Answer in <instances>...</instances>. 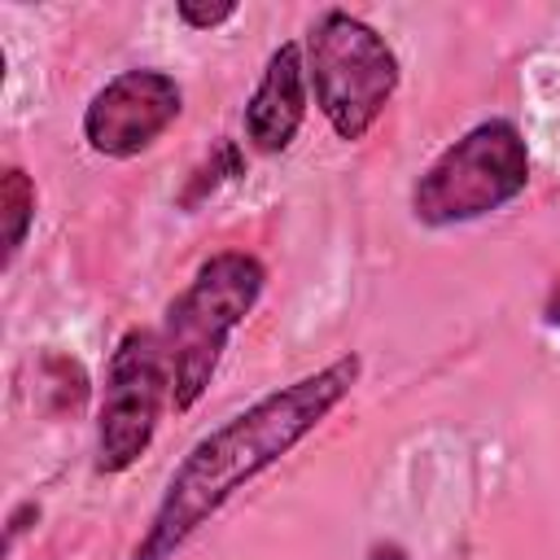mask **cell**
<instances>
[{"instance_id": "obj_7", "label": "cell", "mask_w": 560, "mask_h": 560, "mask_svg": "<svg viewBox=\"0 0 560 560\" xmlns=\"http://www.w3.org/2000/svg\"><path fill=\"white\" fill-rule=\"evenodd\" d=\"M311 105V83H306V57L298 39H284L267 66L262 79L254 83L249 101H245V140L258 153H284L306 118Z\"/></svg>"}, {"instance_id": "obj_5", "label": "cell", "mask_w": 560, "mask_h": 560, "mask_svg": "<svg viewBox=\"0 0 560 560\" xmlns=\"http://www.w3.org/2000/svg\"><path fill=\"white\" fill-rule=\"evenodd\" d=\"M171 407V368L158 328H127L105 368V394L96 407V459L101 477L127 472L158 438Z\"/></svg>"}, {"instance_id": "obj_3", "label": "cell", "mask_w": 560, "mask_h": 560, "mask_svg": "<svg viewBox=\"0 0 560 560\" xmlns=\"http://www.w3.org/2000/svg\"><path fill=\"white\" fill-rule=\"evenodd\" d=\"M529 188V144L512 118H486L451 140L411 184L407 206L420 228L490 219Z\"/></svg>"}, {"instance_id": "obj_6", "label": "cell", "mask_w": 560, "mask_h": 560, "mask_svg": "<svg viewBox=\"0 0 560 560\" xmlns=\"http://www.w3.org/2000/svg\"><path fill=\"white\" fill-rule=\"evenodd\" d=\"M184 114V88L158 66H136L105 79L83 105V140L96 158L127 162L153 149Z\"/></svg>"}, {"instance_id": "obj_4", "label": "cell", "mask_w": 560, "mask_h": 560, "mask_svg": "<svg viewBox=\"0 0 560 560\" xmlns=\"http://www.w3.org/2000/svg\"><path fill=\"white\" fill-rule=\"evenodd\" d=\"M302 57L315 109L337 140L359 144L398 92V52L372 22L346 9H324L302 39Z\"/></svg>"}, {"instance_id": "obj_1", "label": "cell", "mask_w": 560, "mask_h": 560, "mask_svg": "<svg viewBox=\"0 0 560 560\" xmlns=\"http://www.w3.org/2000/svg\"><path fill=\"white\" fill-rule=\"evenodd\" d=\"M359 376L363 359L354 350L337 354L332 363L262 394L245 411L201 433L171 468L166 490L131 547V560H175L249 481H258L289 451H298L350 398Z\"/></svg>"}, {"instance_id": "obj_9", "label": "cell", "mask_w": 560, "mask_h": 560, "mask_svg": "<svg viewBox=\"0 0 560 560\" xmlns=\"http://www.w3.org/2000/svg\"><path fill=\"white\" fill-rule=\"evenodd\" d=\"M236 13H241L236 0H223V4H192V0H179V4H175V18H179L188 31H214V26L232 22Z\"/></svg>"}, {"instance_id": "obj_11", "label": "cell", "mask_w": 560, "mask_h": 560, "mask_svg": "<svg viewBox=\"0 0 560 560\" xmlns=\"http://www.w3.org/2000/svg\"><path fill=\"white\" fill-rule=\"evenodd\" d=\"M551 298H556V302H551V319L560 324V284H556V293H551Z\"/></svg>"}, {"instance_id": "obj_2", "label": "cell", "mask_w": 560, "mask_h": 560, "mask_svg": "<svg viewBox=\"0 0 560 560\" xmlns=\"http://www.w3.org/2000/svg\"><path fill=\"white\" fill-rule=\"evenodd\" d=\"M267 289V267L249 249H214L166 306L158 328L171 368V411H192L210 389L219 359Z\"/></svg>"}, {"instance_id": "obj_8", "label": "cell", "mask_w": 560, "mask_h": 560, "mask_svg": "<svg viewBox=\"0 0 560 560\" xmlns=\"http://www.w3.org/2000/svg\"><path fill=\"white\" fill-rule=\"evenodd\" d=\"M0 210H4V271L18 262L31 223H35V179L22 166H4L0 175Z\"/></svg>"}, {"instance_id": "obj_10", "label": "cell", "mask_w": 560, "mask_h": 560, "mask_svg": "<svg viewBox=\"0 0 560 560\" xmlns=\"http://www.w3.org/2000/svg\"><path fill=\"white\" fill-rule=\"evenodd\" d=\"M26 516H39V503H22V508H18V512H13V516H9V538H4V542H9V547H13V542H18V534H22V529H26V525H22V521H26Z\"/></svg>"}]
</instances>
